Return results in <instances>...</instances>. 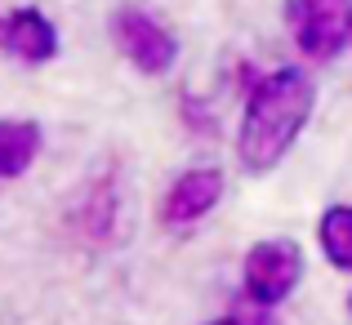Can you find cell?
Masks as SVG:
<instances>
[{"mask_svg": "<svg viewBox=\"0 0 352 325\" xmlns=\"http://www.w3.org/2000/svg\"><path fill=\"white\" fill-rule=\"evenodd\" d=\"M317 85L303 67H276L254 76L245 89V111L236 129V161L245 174H267L290 156L312 120Z\"/></svg>", "mask_w": 352, "mask_h": 325, "instance_id": "cell-1", "label": "cell"}, {"mask_svg": "<svg viewBox=\"0 0 352 325\" xmlns=\"http://www.w3.org/2000/svg\"><path fill=\"white\" fill-rule=\"evenodd\" d=\"M112 32L116 49L125 54V63L143 76H165V71L179 63V36L170 32L165 18H156L147 5H120L112 9Z\"/></svg>", "mask_w": 352, "mask_h": 325, "instance_id": "cell-2", "label": "cell"}, {"mask_svg": "<svg viewBox=\"0 0 352 325\" xmlns=\"http://www.w3.org/2000/svg\"><path fill=\"white\" fill-rule=\"evenodd\" d=\"M285 27L308 63H330L352 49V0H285Z\"/></svg>", "mask_w": 352, "mask_h": 325, "instance_id": "cell-3", "label": "cell"}, {"mask_svg": "<svg viewBox=\"0 0 352 325\" xmlns=\"http://www.w3.org/2000/svg\"><path fill=\"white\" fill-rule=\"evenodd\" d=\"M303 281V249L290 236H267L254 240L245 249V263H241V285H245V299L258 308H276L294 294V285Z\"/></svg>", "mask_w": 352, "mask_h": 325, "instance_id": "cell-4", "label": "cell"}, {"mask_svg": "<svg viewBox=\"0 0 352 325\" xmlns=\"http://www.w3.org/2000/svg\"><path fill=\"white\" fill-rule=\"evenodd\" d=\"M223 201V170L214 165H192L183 170L179 179L165 188L161 197V223L170 232H183V227H197L210 210Z\"/></svg>", "mask_w": 352, "mask_h": 325, "instance_id": "cell-5", "label": "cell"}, {"mask_svg": "<svg viewBox=\"0 0 352 325\" xmlns=\"http://www.w3.org/2000/svg\"><path fill=\"white\" fill-rule=\"evenodd\" d=\"M0 49L23 67H41L58 54V27L45 9L36 5H18L0 18Z\"/></svg>", "mask_w": 352, "mask_h": 325, "instance_id": "cell-6", "label": "cell"}, {"mask_svg": "<svg viewBox=\"0 0 352 325\" xmlns=\"http://www.w3.org/2000/svg\"><path fill=\"white\" fill-rule=\"evenodd\" d=\"M116 214H120V188H116V179H103V174H98L85 188L80 205H76V227L85 232L94 245H103V240L116 236Z\"/></svg>", "mask_w": 352, "mask_h": 325, "instance_id": "cell-7", "label": "cell"}, {"mask_svg": "<svg viewBox=\"0 0 352 325\" xmlns=\"http://www.w3.org/2000/svg\"><path fill=\"white\" fill-rule=\"evenodd\" d=\"M41 156V125L32 120H0V179H18Z\"/></svg>", "mask_w": 352, "mask_h": 325, "instance_id": "cell-8", "label": "cell"}, {"mask_svg": "<svg viewBox=\"0 0 352 325\" xmlns=\"http://www.w3.org/2000/svg\"><path fill=\"white\" fill-rule=\"evenodd\" d=\"M317 245H321V254H326L330 267H339V272H352V205L335 201V205L321 210Z\"/></svg>", "mask_w": 352, "mask_h": 325, "instance_id": "cell-9", "label": "cell"}, {"mask_svg": "<svg viewBox=\"0 0 352 325\" xmlns=\"http://www.w3.org/2000/svg\"><path fill=\"white\" fill-rule=\"evenodd\" d=\"M179 107H183V120H188V125L197 129V134H214V129H219V120L210 116V107L201 103V98L183 94V98H179Z\"/></svg>", "mask_w": 352, "mask_h": 325, "instance_id": "cell-10", "label": "cell"}, {"mask_svg": "<svg viewBox=\"0 0 352 325\" xmlns=\"http://www.w3.org/2000/svg\"><path fill=\"white\" fill-rule=\"evenodd\" d=\"M210 325H241V321H232V317H223V321H210Z\"/></svg>", "mask_w": 352, "mask_h": 325, "instance_id": "cell-11", "label": "cell"}, {"mask_svg": "<svg viewBox=\"0 0 352 325\" xmlns=\"http://www.w3.org/2000/svg\"><path fill=\"white\" fill-rule=\"evenodd\" d=\"M348 312H352V294H348Z\"/></svg>", "mask_w": 352, "mask_h": 325, "instance_id": "cell-12", "label": "cell"}]
</instances>
